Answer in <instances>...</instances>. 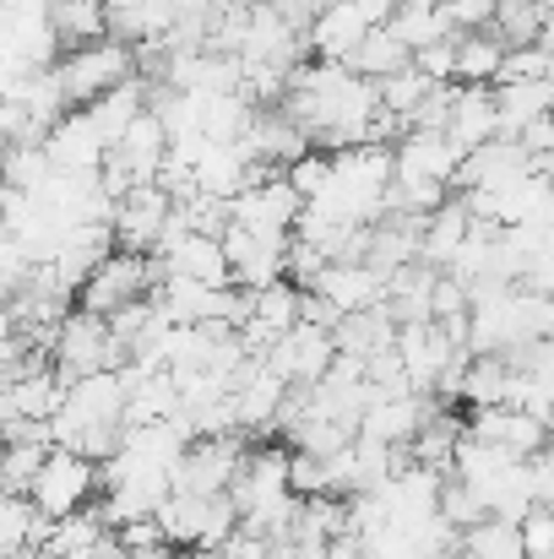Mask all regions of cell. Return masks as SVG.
Wrapping results in <instances>:
<instances>
[{
    "label": "cell",
    "mask_w": 554,
    "mask_h": 559,
    "mask_svg": "<svg viewBox=\"0 0 554 559\" xmlns=\"http://www.w3.org/2000/svg\"><path fill=\"white\" fill-rule=\"evenodd\" d=\"M391 180H397L391 147L332 153L327 186H321L316 201H305V212H316L327 223H343V228H375L386 217V190H391Z\"/></svg>",
    "instance_id": "obj_1"
},
{
    "label": "cell",
    "mask_w": 554,
    "mask_h": 559,
    "mask_svg": "<svg viewBox=\"0 0 554 559\" xmlns=\"http://www.w3.org/2000/svg\"><path fill=\"white\" fill-rule=\"evenodd\" d=\"M228 506L239 516L245 533L256 538H283L299 516V495L288 489V451L283 445H256L245 451L234 484H228Z\"/></svg>",
    "instance_id": "obj_2"
},
{
    "label": "cell",
    "mask_w": 554,
    "mask_h": 559,
    "mask_svg": "<svg viewBox=\"0 0 554 559\" xmlns=\"http://www.w3.org/2000/svg\"><path fill=\"white\" fill-rule=\"evenodd\" d=\"M153 522H158L164 544L190 549V555H217L239 533V516H234L228 495H169Z\"/></svg>",
    "instance_id": "obj_3"
},
{
    "label": "cell",
    "mask_w": 554,
    "mask_h": 559,
    "mask_svg": "<svg viewBox=\"0 0 554 559\" xmlns=\"http://www.w3.org/2000/svg\"><path fill=\"white\" fill-rule=\"evenodd\" d=\"M55 76H60V93L71 98V109H87L93 98H104V93H115V87H126L137 76V55L120 38H98V44L71 49L55 66Z\"/></svg>",
    "instance_id": "obj_4"
},
{
    "label": "cell",
    "mask_w": 554,
    "mask_h": 559,
    "mask_svg": "<svg viewBox=\"0 0 554 559\" xmlns=\"http://www.w3.org/2000/svg\"><path fill=\"white\" fill-rule=\"evenodd\" d=\"M299 217H305V195L288 186V175H278V169L256 175L250 186L228 201V223H234V228H250V234L283 239V245L294 239Z\"/></svg>",
    "instance_id": "obj_5"
},
{
    "label": "cell",
    "mask_w": 554,
    "mask_h": 559,
    "mask_svg": "<svg viewBox=\"0 0 554 559\" xmlns=\"http://www.w3.org/2000/svg\"><path fill=\"white\" fill-rule=\"evenodd\" d=\"M120 365H126V359H120L115 332H109L104 316L76 310V316L60 321V332H55V343H49V370L60 374L66 385H71V380H87V374L120 370Z\"/></svg>",
    "instance_id": "obj_6"
},
{
    "label": "cell",
    "mask_w": 554,
    "mask_h": 559,
    "mask_svg": "<svg viewBox=\"0 0 554 559\" xmlns=\"http://www.w3.org/2000/svg\"><path fill=\"white\" fill-rule=\"evenodd\" d=\"M93 489H98V462H87V456L55 445V451L44 456L33 489H27V506H33L44 522H66V516L87 511Z\"/></svg>",
    "instance_id": "obj_7"
},
{
    "label": "cell",
    "mask_w": 554,
    "mask_h": 559,
    "mask_svg": "<svg viewBox=\"0 0 554 559\" xmlns=\"http://www.w3.org/2000/svg\"><path fill=\"white\" fill-rule=\"evenodd\" d=\"M148 288H158V266H153V255L115 250V255H104V261H98V272L82 283V310L109 321L115 310L137 305Z\"/></svg>",
    "instance_id": "obj_8"
},
{
    "label": "cell",
    "mask_w": 554,
    "mask_h": 559,
    "mask_svg": "<svg viewBox=\"0 0 554 559\" xmlns=\"http://www.w3.org/2000/svg\"><path fill=\"white\" fill-rule=\"evenodd\" d=\"M359 544H365L369 559H451L462 533L446 527V516L435 511V516H397V522H386L380 533H369Z\"/></svg>",
    "instance_id": "obj_9"
},
{
    "label": "cell",
    "mask_w": 554,
    "mask_h": 559,
    "mask_svg": "<svg viewBox=\"0 0 554 559\" xmlns=\"http://www.w3.org/2000/svg\"><path fill=\"white\" fill-rule=\"evenodd\" d=\"M261 359L283 374L294 391H310V385H321L327 370H332V359H338V337H332L327 326H316V321H299V326L283 332Z\"/></svg>",
    "instance_id": "obj_10"
},
{
    "label": "cell",
    "mask_w": 554,
    "mask_h": 559,
    "mask_svg": "<svg viewBox=\"0 0 554 559\" xmlns=\"http://www.w3.org/2000/svg\"><path fill=\"white\" fill-rule=\"evenodd\" d=\"M239 462H245V440H239V435L190 440L169 484H175V495H228Z\"/></svg>",
    "instance_id": "obj_11"
},
{
    "label": "cell",
    "mask_w": 554,
    "mask_h": 559,
    "mask_svg": "<svg viewBox=\"0 0 554 559\" xmlns=\"http://www.w3.org/2000/svg\"><path fill=\"white\" fill-rule=\"evenodd\" d=\"M169 217H175V201H169V190L164 186L126 190V195L115 201V217H109V228H115V250L153 255V245H158V234L169 228Z\"/></svg>",
    "instance_id": "obj_12"
},
{
    "label": "cell",
    "mask_w": 554,
    "mask_h": 559,
    "mask_svg": "<svg viewBox=\"0 0 554 559\" xmlns=\"http://www.w3.org/2000/svg\"><path fill=\"white\" fill-rule=\"evenodd\" d=\"M288 391H294V385L272 370L267 359H250L245 370L234 374V424H239V435H267V429H278Z\"/></svg>",
    "instance_id": "obj_13"
},
{
    "label": "cell",
    "mask_w": 554,
    "mask_h": 559,
    "mask_svg": "<svg viewBox=\"0 0 554 559\" xmlns=\"http://www.w3.org/2000/svg\"><path fill=\"white\" fill-rule=\"evenodd\" d=\"M223 255H228L234 288H245V294H261V288L288 277V245L283 239H261V234L228 223L223 228Z\"/></svg>",
    "instance_id": "obj_14"
},
{
    "label": "cell",
    "mask_w": 554,
    "mask_h": 559,
    "mask_svg": "<svg viewBox=\"0 0 554 559\" xmlns=\"http://www.w3.org/2000/svg\"><path fill=\"white\" fill-rule=\"evenodd\" d=\"M468 440H484V445H500L522 462H533L544 445H550V424L528 407H473L468 413Z\"/></svg>",
    "instance_id": "obj_15"
},
{
    "label": "cell",
    "mask_w": 554,
    "mask_h": 559,
    "mask_svg": "<svg viewBox=\"0 0 554 559\" xmlns=\"http://www.w3.org/2000/svg\"><path fill=\"white\" fill-rule=\"evenodd\" d=\"M429 418H435L429 396H419V391H375L365 418H359V440H375V445L397 451V445H413Z\"/></svg>",
    "instance_id": "obj_16"
},
{
    "label": "cell",
    "mask_w": 554,
    "mask_h": 559,
    "mask_svg": "<svg viewBox=\"0 0 554 559\" xmlns=\"http://www.w3.org/2000/svg\"><path fill=\"white\" fill-rule=\"evenodd\" d=\"M391 164H397V180H429L451 190L462 169V147L446 131H402L391 142Z\"/></svg>",
    "instance_id": "obj_17"
},
{
    "label": "cell",
    "mask_w": 554,
    "mask_h": 559,
    "mask_svg": "<svg viewBox=\"0 0 554 559\" xmlns=\"http://www.w3.org/2000/svg\"><path fill=\"white\" fill-rule=\"evenodd\" d=\"M239 147L250 153V164H256V169H278V175H283V169H294L305 153H316V147H310V136L283 115V104H278V109H256V120H250V131L239 136Z\"/></svg>",
    "instance_id": "obj_18"
},
{
    "label": "cell",
    "mask_w": 554,
    "mask_h": 559,
    "mask_svg": "<svg viewBox=\"0 0 554 559\" xmlns=\"http://www.w3.org/2000/svg\"><path fill=\"white\" fill-rule=\"evenodd\" d=\"M338 321L343 316H365L375 305H386V277L365 266V261H332L321 277H316V288H310Z\"/></svg>",
    "instance_id": "obj_19"
},
{
    "label": "cell",
    "mask_w": 554,
    "mask_h": 559,
    "mask_svg": "<svg viewBox=\"0 0 554 559\" xmlns=\"http://www.w3.org/2000/svg\"><path fill=\"white\" fill-rule=\"evenodd\" d=\"M44 153L60 175H104V158H109V142L98 136V126L87 120V109H71L49 136H44Z\"/></svg>",
    "instance_id": "obj_20"
},
{
    "label": "cell",
    "mask_w": 554,
    "mask_h": 559,
    "mask_svg": "<svg viewBox=\"0 0 554 559\" xmlns=\"http://www.w3.org/2000/svg\"><path fill=\"white\" fill-rule=\"evenodd\" d=\"M528 175H539V164H533L517 142L495 136V142H484L479 153H468V158H462L457 186L462 190H500V186H511V180H528Z\"/></svg>",
    "instance_id": "obj_21"
},
{
    "label": "cell",
    "mask_w": 554,
    "mask_h": 559,
    "mask_svg": "<svg viewBox=\"0 0 554 559\" xmlns=\"http://www.w3.org/2000/svg\"><path fill=\"white\" fill-rule=\"evenodd\" d=\"M446 136L468 153H479L484 142L500 136V115H495V87H451V120Z\"/></svg>",
    "instance_id": "obj_22"
},
{
    "label": "cell",
    "mask_w": 554,
    "mask_h": 559,
    "mask_svg": "<svg viewBox=\"0 0 554 559\" xmlns=\"http://www.w3.org/2000/svg\"><path fill=\"white\" fill-rule=\"evenodd\" d=\"M365 38H369V22L359 5H327V11L316 16V27L305 33V49H316L321 66H343Z\"/></svg>",
    "instance_id": "obj_23"
},
{
    "label": "cell",
    "mask_w": 554,
    "mask_h": 559,
    "mask_svg": "<svg viewBox=\"0 0 554 559\" xmlns=\"http://www.w3.org/2000/svg\"><path fill=\"white\" fill-rule=\"evenodd\" d=\"M468 228H473V212H468L462 195H451L440 212L424 217V228H419V261L435 266V272H446L451 255H457V245L468 239Z\"/></svg>",
    "instance_id": "obj_24"
},
{
    "label": "cell",
    "mask_w": 554,
    "mask_h": 559,
    "mask_svg": "<svg viewBox=\"0 0 554 559\" xmlns=\"http://www.w3.org/2000/svg\"><path fill=\"white\" fill-rule=\"evenodd\" d=\"M386 27L408 44V55L457 38V27H451V16H446V0H397V11H391Z\"/></svg>",
    "instance_id": "obj_25"
},
{
    "label": "cell",
    "mask_w": 554,
    "mask_h": 559,
    "mask_svg": "<svg viewBox=\"0 0 554 559\" xmlns=\"http://www.w3.org/2000/svg\"><path fill=\"white\" fill-rule=\"evenodd\" d=\"M495 115H500V136L511 142L522 126L554 115V82H500L495 87Z\"/></svg>",
    "instance_id": "obj_26"
},
{
    "label": "cell",
    "mask_w": 554,
    "mask_h": 559,
    "mask_svg": "<svg viewBox=\"0 0 554 559\" xmlns=\"http://www.w3.org/2000/svg\"><path fill=\"white\" fill-rule=\"evenodd\" d=\"M506 44L495 33H457V87H500Z\"/></svg>",
    "instance_id": "obj_27"
},
{
    "label": "cell",
    "mask_w": 554,
    "mask_h": 559,
    "mask_svg": "<svg viewBox=\"0 0 554 559\" xmlns=\"http://www.w3.org/2000/svg\"><path fill=\"white\" fill-rule=\"evenodd\" d=\"M354 76H365V82H386V76H397V71H408L413 66V55H408V44L391 33V27H369V38L343 60Z\"/></svg>",
    "instance_id": "obj_28"
},
{
    "label": "cell",
    "mask_w": 554,
    "mask_h": 559,
    "mask_svg": "<svg viewBox=\"0 0 554 559\" xmlns=\"http://www.w3.org/2000/svg\"><path fill=\"white\" fill-rule=\"evenodd\" d=\"M142 98H148V87L131 76L126 87H115V93H104V98H93V104H87V120L98 126V136H104L109 147L131 131V120H137V115H148V104H142Z\"/></svg>",
    "instance_id": "obj_29"
},
{
    "label": "cell",
    "mask_w": 554,
    "mask_h": 559,
    "mask_svg": "<svg viewBox=\"0 0 554 559\" xmlns=\"http://www.w3.org/2000/svg\"><path fill=\"white\" fill-rule=\"evenodd\" d=\"M44 538H49V522L27 500L0 495V559L22 555V549H44Z\"/></svg>",
    "instance_id": "obj_30"
},
{
    "label": "cell",
    "mask_w": 554,
    "mask_h": 559,
    "mask_svg": "<svg viewBox=\"0 0 554 559\" xmlns=\"http://www.w3.org/2000/svg\"><path fill=\"white\" fill-rule=\"evenodd\" d=\"M49 22H55L60 44H71V49L109 38V22H104V0H55V5H49Z\"/></svg>",
    "instance_id": "obj_31"
},
{
    "label": "cell",
    "mask_w": 554,
    "mask_h": 559,
    "mask_svg": "<svg viewBox=\"0 0 554 559\" xmlns=\"http://www.w3.org/2000/svg\"><path fill=\"white\" fill-rule=\"evenodd\" d=\"M506 385H511V365L506 359H468L457 402H468V407H506Z\"/></svg>",
    "instance_id": "obj_32"
},
{
    "label": "cell",
    "mask_w": 554,
    "mask_h": 559,
    "mask_svg": "<svg viewBox=\"0 0 554 559\" xmlns=\"http://www.w3.org/2000/svg\"><path fill=\"white\" fill-rule=\"evenodd\" d=\"M457 549L468 559H528L522 555V527L517 522H500V516H484L479 527H468Z\"/></svg>",
    "instance_id": "obj_33"
},
{
    "label": "cell",
    "mask_w": 554,
    "mask_h": 559,
    "mask_svg": "<svg viewBox=\"0 0 554 559\" xmlns=\"http://www.w3.org/2000/svg\"><path fill=\"white\" fill-rule=\"evenodd\" d=\"M44 456H49V445H33V440H0V495L27 500V489H33Z\"/></svg>",
    "instance_id": "obj_34"
},
{
    "label": "cell",
    "mask_w": 554,
    "mask_h": 559,
    "mask_svg": "<svg viewBox=\"0 0 554 559\" xmlns=\"http://www.w3.org/2000/svg\"><path fill=\"white\" fill-rule=\"evenodd\" d=\"M429 93H435V82H429L424 71H413V66H408V71H397V76H386V82H380V109L408 131V120L424 109V98H429Z\"/></svg>",
    "instance_id": "obj_35"
},
{
    "label": "cell",
    "mask_w": 554,
    "mask_h": 559,
    "mask_svg": "<svg viewBox=\"0 0 554 559\" xmlns=\"http://www.w3.org/2000/svg\"><path fill=\"white\" fill-rule=\"evenodd\" d=\"M440 516H446V527L468 533V527H479V522H484V506H479V495H473L468 484L446 478V484H440Z\"/></svg>",
    "instance_id": "obj_36"
},
{
    "label": "cell",
    "mask_w": 554,
    "mask_h": 559,
    "mask_svg": "<svg viewBox=\"0 0 554 559\" xmlns=\"http://www.w3.org/2000/svg\"><path fill=\"white\" fill-rule=\"evenodd\" d=\"M517 527H522V555L528 559H550L554 555V506H533Z\"/></svg>",
    "instance_id": "obj_37"
},
{
    "label": "cell",
    "mask_w": 554,
    "mask_h": 559,
    "mask_svg": "<svg viewBox=\"0 0 554 559\" xmlns=\"http://www.w3.org/2000/svg\"><path fill=\"white\" fill-rule=\"evenodd\" d=\"M413 71H424L435 87H451V82H457V38L419 49V55H413Z\"/></svg>",
    "instance_id": "obj_38"
},
{
    "label": "cell",
    "mask_w": 554,
    "mask_h": 559,
    "mask_svg": "<svg viewBox=\"0 0 554 559\" xmlns=\"http://www.w3.org/2000/svg\"><path fill=\"white\" fill-rule=\"evenodd\" d=\"M267 5H272L294 33H310V27H316V16L327 11V0H267Z\"/></svg>",
    "instance_id": "obj_39"
},
{
    "label": "cell",
    "mask_w": 554,
    "mask_h": 559,
    "mask_svg": "<svg viewBox=\"0 0 554 559\" xmlns=\"http://www.w3.org/2000/svg\"><path fill=\"white\" fill-rule=\"evenodd\" d=\"M533 478H539V506H554V435L550 445L533 456Z\"/></svg>",
    "instance_id": "obj_40"
},
{
    "label": "cell",
    "mask_w": 554,
    "mask_h": 559,
    "mask_svg": "<svg viewBox=\"0 0 554 559\" xmlns=\"http://www.w3.org/2000/svg\"><path fill=\"white\" fill-rule=\"evenodd\" d=\"M321 559H369V555H365V544H359V533H338Z\"/></svg>",
    "instance_id": "obj_41"
},
{
    "label": "cell",
    "mask_w": 554,
    "mask_h": 559,
    "mask_svg": "<svg viewBox=\"0 0 554 559\" xmlns=\"http://www.w3.org/2000/svg\"><path fill=\"white\" fill-rule=\"evenodd\" d=\"M359 11H365L369 27H386V22H391V11H397V0H359Z\"/></svg>",
    "instance_id": "obj_42"
},
{
    "label": "cell",
    "mask_w": 554,
    "mask_h": 559,
    "mask_svg": "<svg viewBox=\"0 0 554 559\" xmlns=\"http://www.w3.org/2000/svg\"><path fill=\"white\" fill-rule=\"evenodd\" d=\"M16 337V316H11V305L0 299V343H11Z\"/></svg>",
    "instance_id": "obj_43"
},
{
    "label": "cell",
    "mask_w": 554,
    "mask_h": 559,
    "mask_svg": "<svg viewBox=\"0 0 554 559\" xmlns=\"http://www.w3.org/2000/svg\"><path fill=\"white\" fill-rule=\"evenodd\" d=\"M544 180H550V190H554V158H550V164H544Z\"/></svg>",
    "instance_id": "obj_44"
},
{
    "label": "cell",
    "mask_w": 554,
    "mask_h": 559,
    "mask_svg": "<svg viewBox=\"0 0 554 559\" xmlns=\"http://www.w3.org/2000/svg\"><path fill=\"white\" fill-rule=\"evenodd\" d=\"M500 5H522V0H495V11H500Z\"/></svg>",
    "instance_id": "obj_45"
},
{
    "label": "cell",
    "mask_w": 554,
    "mask_h": 559,
    "mask_svg": "<svg viewBox=\"0 0 554 559\" xmlns=\"http://www.w3.org/2000/svg\"><path fill=\"white\" fill-rule=\"evenodd\" d=\"M169 559H207V555H169Z\"/></svg>",
    "instance_id": "obj_46"
},
{
    "label": "cell",
    "mask_w": 554,
    "mask_h": 559,
    "mask_svg": "<svg viewBox=\"0 0 554 559\" xmlns=\"http://www.w3.org/2000/svg\"><path fill=\"white\" fill-rule=\"evenodd\" d=\"M451 559H468V555H462V549H457V555H451Z\"/></svg>",
    "instance_id": "obj_47"
}]
</instances>
